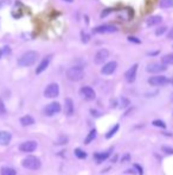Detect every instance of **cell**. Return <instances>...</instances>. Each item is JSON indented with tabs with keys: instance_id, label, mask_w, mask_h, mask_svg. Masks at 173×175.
Wrapping results in <instances>:
<instances>
[{
	"instance_id": "6da1fadb",
	"label": "cell",
	"mask_w": 173,
	"mask_h": 175,
	"mask_svg": "<svg viewBox=\"0 0 173 175\" xmlns=\"http://www.w3.org/2000/svg\"><path fill=\"white\" fill-rule=\"evenodd\" d=\"M38 52L37 51H27L24 55L20 56V58L18 60V65L20 67H30L32 65L36 63V61L38 60Z\"/></svg>"
},
{
	"instance_id": "7a4b0ae2",
	"label": "cell",
	"mask_w": 173,
	"mask_h": 175,
	"mask_svg": "<svg viewBox=\"0 0 173 175\" xmlns=\"http://www.w3.org/2000/svg\"><path fill=\"white\" fill-rule=\"evenodd\" d=\"M23 167L24 168H27V169H31V170H36V169H39L40 166H42V162L38 157L36 156H27L26 159L23 160L21 162Z\"/></svg>"
},
{
	"instance_id": "3957f363",
	"label": "cell",
	"mask_w": 173,
	"mask_h": 175,
	"mask_svg": "<svg viewBox=\"0 0 173 175\" xmlns=\"http://www.w3.org/2000/svg\"><path fill=\"white\" fill-rule=\"evenodd\" d=\"M84 76V72L81 67H71L67 70V77L70 81H81Z\"/></svg>"
},
{
	"instance_id": "277c9868",
	"label": "cell",
	"mask_w": 173,
	"mask_h": 175,
	"mask_svg": "<svg viewBox=\"0 0 173 175\" xmlns=\"http://www.w3.org/2000/svg\"><path fill=\"white\" fill-rule=\"evenodd\" d=\"M58 94H60V86L57 83H50L44 91V97L49 99H53L56 97H58Z\"/></svg>"
},
{
	"instance_id": "5b68a950",
	"label": "cell",
	"mask_w": 173,
	"mask_h": 175,
	"mask_svg": "<svg viewBox=\"0 0 173 175\" xmlns=\"http://www.w3.org/2000/svg\"><path fill=\"white\" fill-rule=\"evenodd\" d=\"M148 83L151 86H165L168 83V79L166 76H162V75H155V76H152L148 79Z\"/></svg>"
},
{
	"instance_id": "8992f818",
	"label": "cell",
	"mask_w": 173,
	"mask_h": 175,
	"mask_svg": "<svg viewBox=\"0 0 173 175\" xmlns=\"http://www.w3.org/2000/svg\"><path fill=\"white\" fill-rule=\"evenodd\" d=\"M19 149L23 153H32L37 149V142L36 141H26V142L20 144Z\"/></svg>"
},
{
	"instance_id": "52a82bcc",
	"label": "cell",
	"mask_w": 173,
	"mask_h": 175,
	"mask_svg": "<svg viewBox=\"0 0 173 175\" xmlns=\"http://www.w3.org/2000/svg\"><path fill=\"white\" fill-rule=\"evenodd\" d=\"M116 30H118L116 26L107 24V25H101V26L95 27L94 29V32L95 34H113V32H115Z\"/></svg>"
},
{
	"instance_id": "ba28073f",
	"label": "cell",
	"mask_w": 173,
	"mask_h": 175,
	"mask_svg": "<svg viewBox=\"0 0 173 175\" xmlns=\"http://www.w3.org/2000/svg\"><path fill=\"white\" fill-rule=\"evenodd\" d=\"M79 93H81V95H82L84 99H86V100H93V99H95V97H96L95 91L91 88V87H89V86L82 87V88L79 90Z\"/></svg>"
},
{
	"instance_id": "9c48e42d",
	"label": "cell",
	"mask_w": 173,
	"mask_h": 175,
	"mask_svg": "<svg viewBox=\"0 0 173 175\" xmlns=\"http://www.w3.org/2000/svg\"><path fill=\"white\" fill-rule=\"evenodd\" d=\"M108 56H109V51L107 49H100L94 57V62L96 65H102L108 58Z\"/></svg>"
},
{
	"instance_id": "30bf717a",
	"label": "cell",
	"mask_w": 173,
	"mask_h": 175,
	"mask_svg": "<svg viewBox=\"0 0 173 175\" xmlns=\"http://www.w3.org/2000/svg\"><path fill=\"white\" fill-rule=\"evenodd\" d=\"M61 111V105H60V103H56V101H53V103H51V104H49L45 108H44V113L46 114V115H53V114H56V113H58Z\"/></svg>"
},
{
	"instance_id": "8fae6325",
	"label": "cell",
	"mask_w": 173,
	"mask_h": 175,
	"mask_svg": "<svg viewBox=\"0 0 173 175\" xmlns=\"http://www.w3.org/2000/svg\"><path fill=\"white\" fill-rule=\"evenodd\" d=\"M167 68H166V65L164 63H158V62H152L147 66L146 70L148 73H161V72H165Z\"/></svg>"
},
{
	"instance_id": "7c38bea8",
	"label": "cell",
	"mask_w": 173,
	"mask_h": 175,
	"mask_svg": "<svg viewBox=\"0 0 173 175\" xmlns=\"http://www.w3.org/2000/svg\"><path fill=\"white\" fill-rule=\"evenodd\" d=\"M116 68H118V63L115 61H111V62H108L103 66V68L101 69V73L103 75H110L116 70Z\"/></svg>"
},
{
	"instance_id": "4fadbf2b",
	"label": "cell",
	"mask_w": 173,
	"mask_h": 175,
	"mask_svg": "<svg viewBox=\"0 0 173 175\" xmlns=\"http://www.w3.org/2000/svg\"><path fill=\"white\" fill-rule=\"evenodd\" d=\"M138 65H133L127 72H126V74H125V77H126V80H127V82H129V83H132V82H134L135 81V77H136V72H138Z\"/></svg>"
},
{
	"instance_id": "5bb4252c",
	"label": "cell",
	"mask_w": 173,
	"mask_h": 175,
	"mask_svg": "<svg viewBox=\"0 0 173 175\" xmlns=\"http://www.w3.org/2000/svg\"><path fill=\"white\" fill-rule=\"evenodd\" d=\"M74 111H75V107H74V103L70 98H67L65 99V105H64V112L67 115H72L74 114Z\"/></svg>"
},
{
	"instance_id": "9a60e30c",
	"label": "cell",
	"mask_w": 173,
	"mask_h": 175,
	"mask_svg": "<svg viewBox=\"0 0 173 175\" xmlns=\"http://www.w3.org/2000/svg\"><path fill=\"white\" fill-rule=\"evenodd\" d=\"M12 135L7 131H0V145H7L11 142Z\"/></svg>"
},
{
	"instance_id": "2e32d148",
	"label": "cell",
	"mask_w": 173,
	"mask_h": 175,
	"mask_svg": "<svg viewBox=\"0 0 173 175\" xmlns=\"http://www.w3.org/2000/svg\"><path fill=\"white\" fill-rule=\"evenodd\" d=\"M49 63H50V57H49V56H48V57H44L43 60H42V62L39 63V66L37 67V69H36V74L43 73V72L49 67Z\"/></svg>"
},
{
	"instance_id": "e0dca14e",
	"label": "cell",
	"mask_w": 173,
	"mask_h": 175,
	"mask_svg": "<svg viewBox=\"0 0 173 175\" xmlns=\"http://www.w3.org/2000/svg\"><path fill=\"white\" fill-rule=\"evenodd\" d=\"M109 155H110V150L109 151H106V153H96L94 155V157H95V160H96L97 163H101V162L106 161L109 157Z\"/></svg>"
},
{
	"instance_id": "ac0fdd59",
	"label": "cell",
	"mask_w": 173,
	"mask_h": 175,
	"mask_svg": "<svg viewBox=\"0 0 173 175\" xmlns=\"http://www.w3.org/2000/svg\"><path fill=\"white\" fill-rule=\"evenodd\" d=\"M162 18L160 16H152L147 19V25L148 26H155V25H159L161 23Z\"/></svg>"
},
{
	"instance_id": "d6986e66",
	"label": "cell",
	"mask_w": 173,
	"mask_h": 175,
	"mask_svg": "<svg viewBox=\"0 0 173 175\" xmlns=\"http://www.w3.org/2000/svg\"><path fill=\"white\" fill-rule=\"evenodd\" d=\"M20 124L23 126H28V125H32L35 124V119L32 118L31 115H24L20 118Z\"/></svg>"
},
{
	"instance_id": "ffe728a7",
	"label": "cell",
	"mask_w": 173,
	"mask_h": 175,
	"mask_svg": "<svg viewBox=\"0 0 173 175\" xmlns=\"http://www.w3.org/2000/svg\"><path fill=\"white\" fill-rule=\"evenodd\" d=\"M161 62L164 63V65H173V52H171V54H167V55H165L162 58H161Z\"/></svg>"
},
{
	"instance_id": "44dd1931",
	"label": "cell",
	"mask_w": 173,
	"mask_h": 175,
	"mask_svg": "<svg viewBox=\"0 0 173 175\" xmlns=\"http://www.w3.org/2000/svg\"><path fill=\"white\" fill-rule=\"evenodd\" d=\"M96 130L95 129H93L90 132H89V135L85 137V139H84V144H89V143H91L93 141H94V138L96 137Z\"/></svg>"
},
{
	"instance_id": "7402d4cb",
	"label": "cell",
	"mask_w": 173,
	"mask_h": 175,
	"mask_svg": "<svg viewBox=\"0 0 173 175\" xmlns=\"http://www.w3.org/2000/svg\"><path fill=\"white\" fill-rule=\"evenodd\" d=\"M0 173H1V175H16L17 174L16 170L13 168H11V167H3Z\"/></svg>"
},
{
	"instance_id": "603a6c76",
	"label": "cell",
	"mask_w": 173,
	"mask_h": 175,
	"mask_svg": "<svg viewBox=\"0 0 173 175\" xmlns=\"http://www.w3.org/2000/svg\"><path fill=\"white\" fill-rule=\"evenodd\" d=\"M119 129H120V125H119V124H116V125H115V126H114L113 129H110V130H109V132H108V133L106 135V138H107V139L111 138V137H113V136H114L115 133L118 132V130H119Z\"/></svg>"
},
{
	"instance_id": "cb8c5ba5",
	"label": "cell",
	"mask_w": 173,
	"mask_h": 175,
	"mask_svg": "<svg viewBox=\"0 0 173 175\" xmlns=\"http://www.w3.org/2000/svg\"><path fill=\"white\" fill-rule=\"evenodd\" d=\"M160 6L162 9L173 7V0H160Z\"/></svg>"
},
{
	"instance_id": "d4e9b609",
	"label": "cell",
	"mask_w": 173,
	"mask_h": 175,
	"mask_svg": "<svg viewBox=\"0 0 173 175\" xmlns=\"http://www.w3.org/2000/svg\"><path fill=\"white\" fill-rule=\"evenodd\" d=\"M75 155H76V157L79 159V160H84V159L86 157V153H84V151L81 150L79 148H76V149H75Z\"/></svg>"
},
{
	"instance_id": "484cf974",
	"label": "cell",
	"mask_w": 173,
	"mask_h": 175,
	"mask_svg": "<svg viewBox=\"0 0 173 175\" xmlns=\"http://www.w3.org/2000/svg\"><path fill=\"white\" fill-rule=\"evenodd\" d=\"M11 52V49H10V47H4V48H1L0 49V58H3L5 55H7V54H10Z\"/></svg>"
},
{
	"instance_id": "4316f807",
	"label": "cell",
	"mask_w": 173,
	"mask_h": 175,
	"mask_svg": "<svg viewBox=\"0 0 173 175\" xmlns=\"http://www.w3.org/2000/svg\"><path fill=\"white\" fill-rule=\"evenodd\" d=\"M154 126H159V128H162V129H166V124L162 122V120H159V119H157V120H153V123H152Z\"/></svg>"
},
{
	"instance_id": "83f0119b",
	"label": "cell",
	"mask_w": 173,
	"mask_h": 175,
	"mask_svg": "<svg viewBox=\"0 0 173 175\" xmlns=\"http://www.w3.org/2000/svg\"><path fill=\"white\" fill-rule=\"evenodd\" d=\"M4 114H6V107H5L4 101L0 99V115H4Z\"/></svg>"
},
{
	"instance_id": "f1b7e54d",
	"label": "cell",
	"mask_w": 173,
	"mask_h": 175,
	"mask_svg": "<svg viewBox=\"0 0 173 175\" xmlns=\"http://www.w3.org/2000/svg\"><path fill=\"white\" fill-rule=\"evenodd\" d=\"M166 30H167L166 26H161V27L158 29V30H155V35H157V36H161L162 34H165Z\"/></svg>"
},
{
	"instance_id": "f546056e",
	"label": "cell",
	"mask_w": 173,
	"mask_h": 175,
	"mask_svg": "<svg viewBox=\"0 0 173 175\" xmlns=\"http://www.w3.org/2000/svg\"><path fill=\"white\" fill-rule=\"evenodd\" d=\"M81 37H82V42L83 43H88L89 42V36H88V34H85L84 31L81 32Z\"/></svg>"
},
{
	"instance_id": "4dcf8cb0",
	"label": "cell",
	"mask_w": 173,
	"mask_h": 175,
	"mask_svg": "<svg viewBox=\"0 0 173 175\" xmlns=\"http://www.w3.org/2000/svg\"><path fill=\"white\" fill-rule=\"evenodd\" d=\"M128 105H129V100L126 99V98H122V99H121V107L125 108V107H127Z\"/></svg>"
},
{
	"instance_id": "1f68e13d",
	"label": "cell",
	"mask_w": 173,
	"mask_h": 175,
	"mask_svg": "<svg viewBox=\"0 0 173 175\" xmlns=\"http://www.w3.org/2000/svg\"><path fill=\"white\" fill-rule=\"evenodd\" d=\"M67 142H68V138H67V137H62L61 141H57V142H56V144H64V143H67Z\"/></svg>"
},
{
	"instance_id": "d6a6232c",
	"label": "cell",
	"mask_w": 173,
	"mask_h": 175,
	"mask_svg": "<svg viewBox=\"0 0 173 175\" xmlns=\"http://www.w3.org/2000/svg\"><path fill=\"white\" fill-rule=\"evenodd\" d=\"M128 39H129L130 42H133V43H136V44H140V43H141V41H139V39L135 38V37H128Z\"/></svg>"
},
{
	"instance_id": "836d02e7",
	"label": "cell",
	"mask_w": 173,
	"mask_h": 175,
	"mask_svg": "<svg viewBox=\"0 0 173 175\" xmlns=\"http://www.w3.org/2000/svg\"><path fill=\"white\" fill-rule=\"evenodd\" d=\"M134 168L139 171V174H140V175H142V174H143V170H142V168H141L139 164H134Z\"/></svg>"
},
{
	"instance_id": "e575fe53",
	"label": "cell",
	"mask_w": 173,
	"mask_h": 175,
	"mask_svg": "<svg viewBox=\"0 0 173 175\" xmlns=\"http://www.w3.org/2000/svg\"><path fill=\"white\" fill-rule=\"evenodd\" d=\"M162 150H164L165 153H167V154H173V149H171V148H168V147H162Z\"/></svg>"
},
{
	"instance_id": "d590c367",
	"label": "cell",
	"mask_w": 173,
	"mask_h": 175,
	"mask_svg": "<svg viewBox=\"0 0 173 175\" xmlns=\"http://www.w3.org/2000/svg\"><path fill=\"white\" fill-rule=\"evenodd\" d=\"M110 12H111V10H104V11H103V12L101 13V17L103 18V17H106V16H108V14H109Z\"/></svg>"
},
{
	"instance_id": "8d00e7d4",
	"label": "cell",
	"mask_w": 173,
	"mask_h": 175,
	"mask_svg": "<svg viewBox=\"0 0 173 175\" xmlns=\"http://www.w3.org/2000/svg\"><path fill=\"white\" fill-rule=\"evenodd\" d=\"M168 38L169 39H173V29H172V30L169 31V34H168Z\"/></svg>"
},
{
	"instance_id": "74e56055",
	"label": "cell",
	"mask_w": 173,
	"mask_h": 175,
	"mask_svg": "<svg viewBox=\"0 0 173 175\" xmlns=\"http://www.w3.org/2000/svg\"><path fill=\"white\" fill-rule=\"evenodd\" d=\"M129 160V155H126L123 159H122V162H125V161H128Z\"/></svg>"
},
{
	"instance_id": "f35d334b",
	"label": "cell",
	"mask_w": 173,
	"mask_h": 175,
	"mask_svg": "<svg viewBox=\"0 0 173 175\" xmlns=\"http://www.w3.org/2000/svg\"><path fill=\"white\" fill-rule=\"evenodd\" d=\"M64 1H67V3H72L74 0H64Z\"/></svg>"
},
{
	"instance_id": "ab89813d",
	"label": "cell",
	"mask_w": 173,
	"mask_h": 175,
	"mask_svg": "<svg viewBox=\"0 0 173 175\" xmlns=\"http://www.w3.org/2000/svg\"><path fill=\"white\" fill-rule=\"evenodd\" d=\"M171 99H172V101H173V94H172V97H171Z\"/></svg>"
},
{
	"instance_id": "60d3db41",
	"label": "cell",
	"mask_w": 173,
	"mask_h": 175,
	"mask_svg": "<svg viewBox=\"0 0 173 175\" xmlns=\"http://www.w3.org/2000/svg\"><path fill=\"white\" fill-rule=\"evenodd\" d=\"M171 83H172V85H173V79H172V80H171Z\"/></svg>"
}]
</instances>
